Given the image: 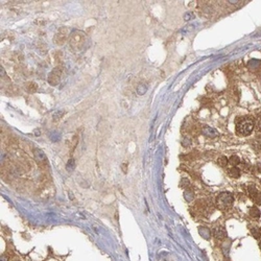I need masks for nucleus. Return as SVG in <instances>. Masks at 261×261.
I'll return each instance as SVG.
<instances>
[{
    "instance_id": "1",
    "label": "nucleus",
    "mask_w": 261,
    "mask_h": 261,
    "mask_svg": "<svg viewBox=\"0 0 261 261\" xmlns=\"http://www.w3.org/2000/svg\"><path fill=\"white\" fill-rule=\"evenodd\" d=\"M87 43V37L85 32L80 31H74L72 34L70 35L69 38V44H70L71 48H72L75 52L82 51L83 49H85Z\"/></svg>"
},
{
    "instance_id": "2",
    "label": "nucleus",
    "mask_w": 261,
    "mask_h": 261,
    "mask_svg": "<svg viewBox=\"0 0 261 261\" xmlns=\"http://www.w3.org/2000/svg\"><path fill=\"white\" fill-rule=\"evenodd\" d=\"M255 128V122L250 117L238 119L236 123V131L241 136H249Z\"/></svg>"
},
{
    "instance_id": "3",
    "label": "nucleus",
    "mask_w": 261,
    "mask_h": 261,
    "mask_svg": "<svg viewBox=\"0 0 261 261\" xmlns=\"http://www.w3.org/2000/svg\"><path fill=\"white\" fill-rule=\"evenodd\" d=\"M234 202V197L230 192H223L220 194H218L216 197V201H215V204H216V207L220 210H226L230 209L233 205Z\"/></svg>"
},
{
    "instance_id": "4",
    "label": "nucleus",
    "mask_w": 261,
    "mask_h": 261,
    "mask_svg": "<svg viewBox=\"0 0 261 261\" xmlns=\"http://www.w3.org/2000/svg\"><path fill=\"white\" fill-rule=\"evenodd\" d=\"M63 72H64V68H63L62 66H58V67H56L51 71V72L49 73V75H48V83L51 86L58 85V84L60 83V80H61V77L63 75Z\"/></svg>"
},
{
    "instance_id": "5",
    "label": "nucleus",
    "mask_w": 261,
    "mask_h": 261,
    "mask_svg": "<svg viewBox=\"0 0 261 261\" xmlns=\"http://www.w3.org/2000/svg\"><path fill=\"white\" fill-rule=\"evenodd\" d=\"M69 37V31L66 27L61 28L60 31L56 32V37H55V42L56 45H63L67 41V39Z\"/></svg>"
},
{
    "instance_id": "6",
    "label": "nucleus",
    "mask_w": 261,
    "mask_h": 261,
    "mask_svg": "<svg viewBox=\"0 0 261 261\" xmlns=\"http://www.w3.org/2000/svg\"><path fill=\"white\" fill-rule=\"evenodd\" d=\"M202 133L208 138H216L218 136V132L214 128H211L209 125H204L202 128Z\"/></svg>"
},
{
    "instance_id": "7",
    "label": "nucleus",
    "mask_w": 261,
    "mask_h": 261,
    "mask_svg": "<svg viewBox=\"0 0 261 261\" xmlns=\"http://www.w3.org/2000/svg\"><path fill=\"white\" fill-rule=\"evenodd\" d=\"M213 235L216 239H220V240H223L227 237V231L225 228L223 227H216L214 228V230H213Z\"/></svg>"
},
{
    "instance_id": "8",
    "label": "nucleus",
    "mask_w": 261,
    "mask_h": 261,
    "mask_svg": "<svg viewBox=\"0 0 261 261\" xmlns=\"http://www.w3.org/2000/svg\"><path fill=\"white\" fill-rule=\"evenodd\" d=\"M228 175L233 179H238V178H240L241 172H240V169H239L238 167L235 166V167H232V168H230L229 170H228Z\"/></svg>"
},
{
    "instance_id": "9",
    "label": "nucleus",
    "mask_w": 261,
    "mask_h": 261,
    "mask_svg": "<svg viewBox=\"0 0 261 261\" xmlns=\"http://www.w3.org/2000/svg\"><path fill=\"white\" fill-rule=\"evenodd\" d=\"M199 233H200L201 235H202L205 239H209L210 236H211V231H210L207 227H200Z\"/></svg>"
},
{
    "instance_id": "10",
    "label": "nucleus",
    "mask_w": 261,
    "mask_h": 261,
    "mask_svg": "<svg viewBox=\"0 0 261 261\" xmlns=\"http://www.w3.org/2000/svg\"><path fill=\"white\" fill-rule=\"evenodd\" d=\"M248 190H249V193H250L251 197H252L253 200L256 199V196H258V193H259V191H258V189L256 188V186H255L254 184L249 185Z\"/></svg>"
},
{
    "instance_id": "11",
    "label": "nucleus",
    "mask_w": 261,
    "mask_h": 261,
    "mask_svg": "<svg viewBox=\"0 0 261 261\" xmlns=\"http://www.w3.org/2000/svg\"><path fill=\"white\" fill-rule=\"evenodd\" d=\"M35 157L39 162L46 161V157H45V155L43 154V152L40 151V149H38V148L35 149Z\"/></svg>"
},
{
    "instance_id": "12",
    "label": "nucleus",
    "mask_w": 261,
    "mask_h": 261,
    "mask_svg": "<svg viewBox=\"0 0 261 261\" xmlns=\"http://www.w3.org/2000/svg\"><path fill=\"white\" fill-rule=\"evenodd\" d=\"M239 163H240V159H239L238 156H235V155L231 156L230 159H229V164L233 165V167H235V166H237V165H238Z\"/></svg>"
},
{
    "instance_id": "13",
    "label": "nucleus",
    "mask_w": 261,
    "mask_h": 261,
    "mask_svg": "<svg viewBox=\"0 0 261 261\" xmlns=\"http://www.w3.org/2000/svg\"><path fill=\"white\" fill-rule=\"evenodd\" d=\"M217 164L220 165V167H226L227 165L229 164V160H228V158L225 157V156H220V157L217 159Z\"/></svg>"
},
{
    "instance_id": "14",
    "label": "nucleus",
    "mask_w": 261,
    "mask_h": 261,
    "mask_svg": "<svg viewBox=\"0 0 261 261\" xmlns=\"http://www.w3.org/2000/svg\"><path fill=\"white\" fill-rule=\"evenodd\" d=\"M250 214L252 217L254 218H259L260 217V210L257 207H252L250 209Z\"/></svg>"
},
{
    "instance_id": "15",
    "label": "nucleus",
    "mask_w": 261,
    "mask_h": 261,
    "mask_svg": "<svg viewBox=\"0 0 261 261\" xmlns=\"http://www.w3.org/2000/svg\"><path fill=\"white\" fill-rule=\"evenodd\" d=\"M252 232V235L254 236L255 239H259L261 237V229H258V228H253V229L251 230Z\"/></svg>"
},
{
    "instance_id": "16",
    "label": "nucleus",
    "mask_w": 261,
    "mask_h": 261,
    "mask_svg": "<svg viewBox=\"0 0 261 261\" xmlns=\"http://www.w3.org/2000/svg\"><path fill=\"white\" fill-rule=\"evenodd\" d=\"M146 86L145 85H143V84H140L139 86H138V88H137V92H138V94H140V95H142V94H144V93L146 92Z\"/></svg>"
},
{
    "instance_id": "17",
    "label": "nucleus",
    "mask_w": 261,
    "mask_h": 261,
    "mask_svg": "<svg viewBox=\"0 0 261 261\" xmlns=\"http://www.w3.org/2000/svg\"><path fill=\"white\" fill-rule=\"evenodd\" d=\"M27 89L29 92H36L38 89V85L36 83H28V86H27Z\"/></svg>"
},
{
    "instance_id": "18",
    "label": "nucleus",
    "mask_w": 261,
    "mask_h": 261,
    "mask_svg": "<svg viewBox=\"0 0 261 261\" xmlns=\"http://www.w3.org/2000/svg\"><path fill=\"white\" fill-rule=\"evenodd\" d=\"M63 114H64V112H61V111H59V112L53 114V118H55V120H59V119L63 116Z\"/></svg>"
},
{
    "instance_id": "19",
    "label": "nucleus",
    "mask_w": 261,
    "mask_h": 261,
    "mask_svg": "<svg viewBox=\"0 0 261 261\" xmlns=\"http://www.w3.org/2000/svg\"><path fill=\"white\" fill-rule=\"evenodd\" d=\"M256 128H257V130L261 132V116L258 117V119H257V121H256Z\"/></svg>"
},
{
    "instance_id": "20",
    "label": "nucleus",
    "mask_w": 261,
    "mask_h": 261,
    "mask_svg": "<svg viewBox=\"0 0 261 261\" xmlns=\"http://www.w3.org/2000/svg\"><path fill=\"white\" fill-rule=\"evenodd\" d=\"M74 167V161L73 160H70L68 162V164H67V169L68 170H72V168Z\"/></svg>"
},
{
    "instance_id": "21",
    "label": "nucleus",
    "mask_w": 261,
    "mask_h": 261,
    "mask_svg": "<svg viewBox=\"0 0 261 261\" xmlns=\"http://www.w3.org/2000/svg\"><path fill=\"white\" fill-rule=\"evenodd\" d=\"M184 18H185V20H186V21H188V20H190V19H192V18H193V14H192V13H188V14H186L185 16H184Z\"/></svg>"
},
{
    "instance_id": "22",
    "label": "nucleus",
    "mask_w": 261,
    "mask_h": 261,
    "mask_svg": "<svg viewBox=\"0 0 261 261\" xmlns=\"http://www.w3.org/2000/svg\"><path fill=\"white\" fill-rule=\"evenodd\" d=\"M255 202H256L257 204H259V205H261V192L258 193V196H256V199L254 200Z\"/></svg>"
},
{
    "instance_id": "23",
    "label": "nucleus",
    "mask_w": 261,
    "mask_h": 261,
    "mask_svg": "<svg viewBox=\"0 0 261 261\" xmlns=\"http://www.w3.org/2000/svg\"><path fill=\"white\" fill-rule=\"evenodd\" d=\"M256 169L258 172H261V162H259V163L256 165Z\"/></svg>"
},
{
    "instance_id": "24",
    "label": "nucleus",
    "mask_w": 261,
    "mask_h": 261,
    "mask_svg": "<svg viewBox=\"0 0 261 261\" xmlns=\"http://www.w3.org/2000/svg\"><path fill=\"white\" fill-rule=\"evenodd\" d=\"M260 184H261V180H260Z\"/></svg>"
}]
</instances>
